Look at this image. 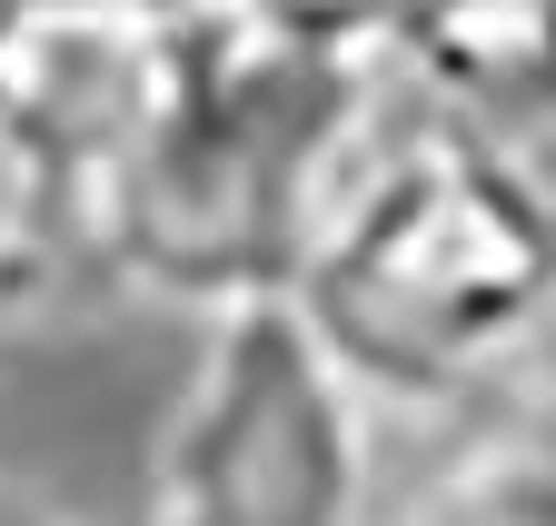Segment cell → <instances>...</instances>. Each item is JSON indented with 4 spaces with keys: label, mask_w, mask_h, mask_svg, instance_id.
I'll use <instances>...</instances> for the list:
<instances>
[{
    "label": "cell",
    "mask_w": 556,
    "mask_h": 526,
    "mask_svg": "<svg viewBox=\"0 0 556 526\" xmlns=\"http://www.w3.org/2000/svg\"><path fill=\"white\" fill-rule=\"evenodd\" d=\"M397 119L348 0H208L189 90L90 209V269L169 318L299 298L348 169Z\"/></svg>",
    "instance_id": "1"
},
{
    "label": "cell",
    "mask_w": 556,
    "mask_h": 526,
    "mask_svg": "<svg viewBox=\"0 0 556 526\" xmlns=\"http://www.w3.org/2000/svg\"><path fill=\"white\" fill-rule=\"evenodd\" d=\"M556 288V189L497 129L397 100L299 269V318L378 418H438Z\"/></svg>",
    "instance_id": "2"
},
{
    "label": "cell",
    "mask_w": 556,
    "mask_h": 526,
    "mask_svg": "<svg viewBox=\"0 0 556 526\" xmlns=\"http://www.w3.org/2000/svg\"><path fill=\"white\" fill-rule=\"evenodd\" d=\"M378 447L388 418L318 348L299 298L208 318L139 526H378Z\"/></svg>",
    "instance_id": "3"
},
{
    "label": "cell",
    "mask_w": 556,
    "mask_h": 526,
    "mask_svg": "<svg viewBox=\"0 0 556 526\" xmlns=\"http://www.w3.org/2000/svg\"><path fill=\"white\" fill-rule=\"evenodd\" d=\"M199 30L208 0H0V150L80 209V239L179 110Z\"/></svg>",
    "instance_id": "4"
},
{
    "label": "cell",
    "mask_w": 556,
    "mask_h": 526,
    "mask_svg": "<svg viewBox=\"0 0 556 526\" xmlns=\"http://www.w3.org/2000/svg\"><path fill=\"white\" fill-rule=\"evenodd\" d=\"M348 11L397 100L497 140L556 119V0H348Z\"/></svg>",
    "instance_id": "5"
},
{
    "label": "cell",
    "mask_w": 556,
    "mask_h": 526,
    "mask_svg": "<svg viewBox=\"0 0 556 526\" xmlns=\"http://www.w3.org/2000/svg\"><path fill=\"white\" fill-rule=\"evenodd\" d=\"M90 269V239H80V209L60 200V189L0 150V328L40 318L70 279Z\"/></svg>",
    "instance_id": "6"
},
{
    "label": "cell",
    "mask_w": 556,
    "mask_h": 526,
    "mask_svg": "<svg viewBox=\"0 0 556 526\" xmlns=\"http://www.w3.org/2000/svg\"><path fill=\"white\" fill-rule=\"evenodd\" d=\"M457 418H477L486 437H507L517 457L556 467V288H546V308L517 328V348L457 398Z\"/></svg>",
    "instance_id": "7"
},
{
    "label": "cell",
    "mask_w": 556,
    "mask_h": 526,
    "mask_svg": "<svg viewBox=\"0 0 556 526\" xmlns=\"http://www.w3.org/2000/svg\"><path fill=\"white\" fill-rule=\"evenodd\" d=\"M517 526H556V467H536V487H527V516Z\"/></svg>",
    "instance_id": "8"
}]
</instances>
